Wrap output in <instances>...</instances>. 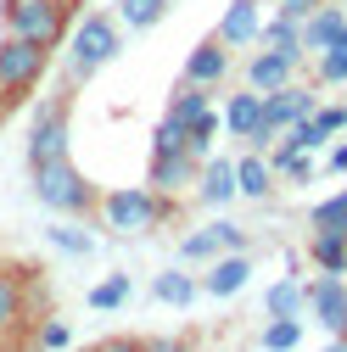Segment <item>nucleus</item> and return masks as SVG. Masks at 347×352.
Here are the masks:
<instances>
[{
  "label": "nucleus",
  "mask_w": 347,
  "mask_h": 352,
  "mask_svg": "<svg viewBox=\"0 0 347 352\" xmlns=\"http://www.w3.org/2000/svg\"><path fill=\"white\" fill-rule=\"evenodd\" d=\"M118 51H123L118 23H112V17H101V12H90V17L73 28V45H67V78H73V84L96 78V73H101Z\"/></svg>",
  "instance_id": "3"
},
{
  "label": "nucleus",
  "mask_w": 347,
  "mask_h": 352,
  "mask_svg": "<svg viewBox=\"0 0 347 352\" xmlns=\"http://www.w3.org/2000/svg\"><path fill=\"white\" fill-rule=\"evenodd\" d=\"M224 78H230V45L213 34V39H202V45L185 56V78L180 84H202V90H213V84H224Z\"/></svg>",
  "instance_id": "9"
},
{
  "label": "nucleus",
  "mask_w": 347,
  "mask_h": 352,
  "mask_svg": "<svg viewBox=\"0 0 347 352\" xmlns=\"http://www.w3.org/2000/svg\"><path fill=\"white\" fill-rule=\"evenodd\" d=\"M45 67H51V51L45 45H34V39H17V34H6L0 39V96H23V90H34L39 78H45Z\"/></svg>",
  "instance_id": "5"
},
{
  "label": "nucleus",
  "mask_w": 347,
  "mask_h": 352,
  "mask_svg": "<svg viewBox=\"0 0 347 352\" xmlns=\"http://www.w3.org/2000/svg\"><path fill=\"white\" fill-rule=\"evenodd\" d=\"M219 252H224V246H219V235H213V230H196V235L180 241V257H185V263H213Z\"/></svg>",
  "instance_id": "27"
},
{
  "label": "nucleus",
  "mask_w": 347,
  "mask_h": 352,
  "mask_svg": "<svg viewBox=\"0 0 347 352\" xmlns=\"http://www.w3.org/2000/svg\"><path fill=\"white\" fill-rule=\"evenodd\" d=\"M269 168H275V173H286V179H297V185H302V179H308V151H291V146H280Z\"/></svg>",
  "instance_id": "30"
},
{
  "label": "nucleus",
  "mask_w": 347,
  "mask_h": 352,
  "mask_svg": "<svg viewBox=\"0 0 347 352\" xmlns=\"http://www.w3.org/2000/svg\"><path fill=\"white\" fill-rule=\"evenodd\" d=\"M129 302V274H107L101 285H90V307L96 314H112V307Z\"/></svg>",
  "instance_id": "24"
},
{
  "label": "nucleus",
  "mask_w": 347,
  "mask_h": 352,
  "mask_svg": "<svg viewBox=\"0 0 347 352\" xmlns=\"http://www.w3.org/2000/svg\"><path fill=\"white\" fill-rule=\"evenodd\" d=\"M168 151H185V123L162 112V123L151 129V157H168Z\"/></svg>",
  "instance_id": "26"
},
{
  "label": "nucleus",
  "mask_w": 347,
  "mask_h": 352,
  "mask_svg": "<svg viewBox=\"0 0 347 352\" xmlns=\"http://www.w3.org/2000/svg\"><path fill=\"white\" fill-rule=\"evenodd\" d=\"M168 218V196L151 190V185H123V190H107L101 196V224L112 235H146Z\"/></svg>",
  "instance_id": "2"
},
{
  "label": "nucleus",
  "mask_w": 347,
  "mask_h": 352,
  "mask_svg": "<svg viewBox=\"0 0 347 352\" xmlns=\"http://www.w3.org/2000/svg\"><path fill=\"white\" fill-rule=\"evenodd\" d=\"M314 123L325 129V135H336V129H347V107H319V112H314Z\"/></svg>",
  "instance_id": "35"
},
{
  "label": "nucleus",
  "mask_w": 347,
  "mask_h": 352,
  "mask_svg": "<svg viewBox=\"0 0 347 352\" xmlns=\"http://www.w3.org/2000/svg\"><path fill=\"white\" fill-rule=\"evenodd\" d=\"M202 112H213V96L202 90V84H180V90H174V101H168V118H180V123H196Z\"/></svg>",
  "instance_id": "21"
},
{
  "label": "nucleus",
  "mask_w": 347,
  "mask_h": 352,
  "mask_svg": "<svg viewBox=\"0 0 347 352\" xmlns=\"http://www.w3.org/2000/svg\"><path fill=\"white\" fill-rule=\"evenodd\" d=\"M34 196L45 201L51 212H62V218H84V212L101 207V190L73 168V157H56L45 168H34Z\"/></svg>",
  "instance_id": "1"
},
{
  "label": "nucleus",
  "mask_w": 347,
  "mask_h": 352,
  "mask_svg": "<svg viewBox=\"0 0 347 352\" xmlns=\"http://www.w3.org/2000/svg\"><path fill=\"white\" fill-rule=\"evenodd\" d=\"M196 179V157L191 151H168V157H151V190L174 196V190H185Z\"/></svg>",
  "instance_id": "14"
},
{
  "label": "nucleus",
  "mask_w": 347,
  "mask_h": 352,
  "mask_svg": "<svg viewBox=\"0 0 347 352\" xmlns=\"http://www.w3.org/2000/svg\"><path fill=\"white\" fill-rule=\"evenodd\" d=\"M341 28H347V12L341 6H314L308 17H302V56H319V51H330L336 39H341Z\"/></svg>",
  "instance_id": "11"
},
{
  "label": "nucleus",
  "mask_w": 347,
  "mask_h": 352,
  "mask_svg": "<svg viewBox=\"0 0 347 352\" xmlns=\"http://www.w3.org/2000/svg\"><path fill=\"white\" fill-rule=\"evenodd\" d=\"M241 190H235V162L230 157H213L207 168H202V201L207 207H230Z\"/></svg>",
  "instance_id": "16"
},
{
  "label": "nucleus",
  "mask_w": 347,
  "mask_h": 352,
  "mask_svg": "<svg viewBox=\"0 0 347 352\" xmlns=\"http://www.w3.org/2000/svg\"><path fill=\"white\" fill-rule=\"evenodd\" d=\"M297 67H302L297 51H269V45H264V51L246 62V90H257V96L286 90V84H297Z\"/></svg>",
  "instance_id": "7"
},
{
  "label": "nucleus",
  "mask_w": 347,
  "mask_h": 352,
  "mask_svg": "<svg viewBox=\"0 0 347 352\" xmlns=\"http://www.w3.org/2000/svg\"><path fill=\"white\" fill-rule=\"evenodd\" d=\"M257 34H264V12H257V0H230V12L219 17V39L230 51H246L257 45Z\"/></svg>",
  "instance_id": "10"
},
{
  "label": "nucleus",
  "mask_w": 347,
  "mask_h": 352,
  "mask_svg": "<svg viewBox=\"0 0 347 352\" xmlns=\"http://www.w3.org/2000/svg\"><path fill=\"white\" fill-rule=\"evenodd\" d=\"M224 129H230V135L235 140H246L252 135V129H257V118H264V96H257V90H241V96H230L224 101Z\"/></svg>",
  "instance_id": "17"
},
{
  "label": "nucleus",
  "mask_w": 347,
  "mask_h": 352,
  "mask_svg": "<svg viewBox=\"0 0 347 352\" xmlns=\"http://www.w3.org/2000/svg\"><path fill=\"white\" fill-rule=\"evenodd\" d=\"M146 352H191V346H185L180 336H151V341H146Z\"/></svg>",
  "instance_id": "37"
},
{
  "label": "nucleus",
  "mask_w": 347,
  "mask_h": 352,
  "mask_svg": "<svg viewBox=\"0 0 347 352\" xmlns=\"http://www.w3.org/2000/svg\"><path fill=\"white\" fill-rule=\"evenodd\" d=\"M67 341H73V330H67L62 319H45V324H39V346H45V352H67Z\"/></svg>",
  "instance_id": "33"
},
{
  "label": "nucleus",
  "mask_w": 347,
  "mask_h": 352,
  "mask_svg": "<svg viewBox=\"0 0 347 352\" xmlns=\"http://www.w3.org/2000/svg\"><path fill=\"white\" fill-rule=\"evenodd\" d=\"M257 45H269V51H297V56H302V23H297L291 12H280L275 23H264Z\"/></svg>",
  "instance_id": "20"
},
{
  "label": "nucleus",
  "mask_w": 347,
  "mask_h": 352,
  "mask_svg": "<svg viewBox=\"0 0 347 352\" xmlns=\"http://www.w3.org/2000/svg\"><path fill=\"white\" fill-rule=\"evenodd\" d=\"M213 235H219V246H224V252H246V235H241L235 224H213Z\"/></svg>",
  "instance_id": "36"
},
{
  "label": "nucleus",
  "mask_w": 347,
  "mask_h": 352,
  "mask_svg": "<svg viewBox=\"0 0 347 352\" xmlns=\"http://www.w3.org/2000/svg\"><path fill=\"white\" fill-rule=\"evenodd\" d=\"M51 246H56V252H67V257H84V252H90V246H96V241H90V235H78V230H67V224H62V230H51Z\"/></svg>",
  "instance_id": "32"
},
{
  "label": "nucleus",
  "mask_w": 347,
  "mask_h": 352,
  "mask_svg": "<svg viewBox=\"0 0 347 352\" xmlns=\"http://www.w3.org/2000/svg\"><path fill=\"white\" fill-rule=\"evenodd\" d=\"M330 168H347V146H336V151H330Z\"/></svg>",
  "instance_id": "39"
},
{
  "label": "nucleus",
  "mask_w": 347,
  "mask_h": 352,
  "mask_svg": "<svg viewBox=\"0 0 347 352\" xmlns=\"http://www.w3.org/2000/svg\"><path fill=\"white\" fill-rule=\"evenodd\" d=\"M314 230H336V235H347V190L314 207Z\"/></svg>",
  "instance_id": "29"
},
{
  "label": "nucleus",
  "mask_w": 347,
  "mask_h": 352,
  "mask_svg": "<svg viewBox=\"0 0 347 352\" xmlns=\"http://www.w3.org/2000/svg\"><path fill=\"white\" fill-rule=\"evenodd\" d=\"M28 314V296H23V274L12 269H0V336H12Z\"/></svg>",
  "instance_id": "18"
},
{
  "label": "nucleus",
  "mask_w": 347,
  "mask_h": 352,
  "mask_svg": "<svg viewBox=\"0 0 347 352\" xmlns=\"http://www.w3.org/2000/svg\"><path fill=\"white\" fill-rule=\"evenodd\" d=\"M151 296L168 302V307H191V302H196V280H191V274H157V280H151Z\"/></svg>",
  "instance_id": "23"
},
{
  "label": "nucleus",
  "mask_w": 347,
  "mask_h": 352,
  "mask_svg": "<svg viewBox=\"0 0 347 352\" xmlns=\"http://www.w3.org/2000/svg\"><path fill=\"white\" fill-rule=\"evenodd\" d=\"M314 90L308 84H286V90H269L264 96V123L275 129V135H286V129H297L302 118H314Z\"/></svg>",
  "instance_id": "8"
},
{
  "label": "nucleus",
  "mask_w": 347,
  "mask_h": 352,
  "mask_svg": "<svg viewBox=\"0 0 347 352\" xmlns=\"http://www.w3.org/2000/svg\"><path fill=\"white\" fill-rule=\"evenodd\" d=\"M0 23H6V34L56 51L67 34V0H0Z\"/></svg>",
  "instance_id": "4"
},
{
  "label": "nucleus",
  "mask_w": 347,
  "mask_h": 352,
  "mask_svg": "<svg viewBox=\"0 0 347 352\" xmlns=\"http://www.w3.org/2000/svg\"><path fill=\"white\" fill-rule=\"evenodd\" d=\"M314 6H325V0H286V6H280V12H291V17H297V23H302V17H308V12H314Z\"/></svg>",
  "instance_id": "38"
},
{
  "label": "nucleus",
  "mask_w": 347,
  "mask_h": 352,
  "mask_svg": "<svg viewBox=\"0 0 347 352\" xmlns=\"http://www.w3.org/2000/svg\"><path fill=\"white\" fill-rule=\"evenodd\" d=\"M308 302H314V314H319L325 330L347 336V285H341L336 274H319V280L308 285Z\"/></svg>",
  "instance_id": "12"
},
{
  "label": "nucleus",
  "mask_w": 347,
  "mask_h": 352,
  "mask_svg": "<svg viewBox=\"0 0 347 352\" xmlns=\"http://www.w3.org/2000/svg\"><path fill=\"white\" fill-rule=\"evenodd\" d=\"M308 257L319 263V274H341V269H347V235H336V230H314Z\"/></svg>",
  "instance_id": "19"
},
{
  "label": "nucleus",
  "mask_w": 347,
  "mask_h": 352,
  "mask_svg": "<svg viewBox=\"0 0 347 352\" xmlns=\"http://www.w3.org/2000/svg\"><path fill=\"white\" fill-rule=\"evenodd\" d=\"M162 12H168V0H123V12H118V17H123L129 28H157Z\"/></svg>",
  "instance_id": "25"
},
{
  "label": "nucleus",
  "mask_w": 347,
  "mask_h": 352,
  "mask_svg": "<svg viewBox=\"0 0 347 352\" xmlns=\"http://www.w3.org/2000/svg\"><path fill=\"white\" fill-rule=\"evenodd\" d=\"M90 352H146V341H135V336H107V341H96Z\"/></svg>",
  "instance_id": "34"
},
{
  "label": "nucleus",
  "mask_w": 347,
  "mask_h": 352,
  "mask_svg": "<svg viewBox=\"0 0 347 352\" xmlns=\"http://www.w3.org/2000/svg\"><path fill=\"white\" fill-rule=\"evenodd\" d=\"M302 341V324L297 319H269V330H264V352H291Z\"/></svg>",
  "instance_id": "28"
},
{
  "label": "nucleus",
  "mask_w": 347,
  "mask_h": 352,
  "mask_svg": "<svg viewBox=\"0 0 347 352\" xmlns=\"http://www.w3.org/2000/svg\"><path fill=\"white\" fill-rule=\"evenodd\" d=\"M246 280H252V257L246 252H230V257H213V274L202 280V291L207 296H235Z\"/></svg>",
  "instance_id": "13"
},
{
  "label": "nucleus",
  "mask_w": 347,
  "mask_h": 352,
  "mask_svg": "<svg viewBox=\"0 0 347 352\" xmlns=\"http://www.w3.org/2000/svg\"><path fill=\"white\" fill-rule=\"evenodd\" d=\"M319 78H325V84H347V45L319 51Z\"/></svg>",
  "instance_id": "31"
},
{
  "label": "nucleus",
  "mask_w": 347,
  "mask_h": 352,
  "mask_svg": "<svg viewBox=\"0 0 347 352\" xmlns=\"http://www.w3.org/2000/svg\"><path fill=\"white\" fill-rule=\"evenodd\" d=\"M330 352H347V336H341V341H330Z\"/></svg>",
  "instance_id": "40"
},
{
  "label": "nucleus",
  "mask_w": 347,
  "mask_h": 352,
  "mask_svg": "<svg viewBox=\"0 0 347 352\" xmlns=\"http://www.w3.org/2000/svg\"><path fill=\"white\" fill-rule=\"evenodd\" d=\"M269 319H297L302 314V302H308V291H302L297 280H280V285H269Z\"/></svg>",
  "instance_id": "22"
},
{
  "label": "nucleus",
  "mask_w": 347,
  "mask_h": 352,
  "mask_svg": "<svg viewBox=\"0 0 347 352\" xmlns=\"http://www.w3.org/2000/svg\"><path fill=\"white\" fill-rule=\"evenodd\" d=\"M235 190H241L246 201H264V196L275 190V168H269L264 151H246V157L235 162Z\"/></svg>",
  "instance_id": "15"
},
{
  "label": "nucleus",
  "mask_w": 347,
  "mask_h": 352,
  "mask_svg": "<svg viewBox=\"0 0 347 352\" xmlns=\"http://www.w3.org/2000/svg\"><path fill=\"white\" fill-rule=\"evenodd\" d=\"M73 146V118H67V101H51V107H39L34 129H28V168H45L56 157H67Z\"/></svg>",
  "instance_id": "6"
}]
</instances>
